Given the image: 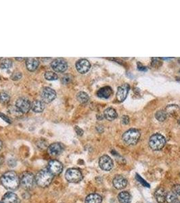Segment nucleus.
<instances>
[{"label":"nucleus","mask_w":180,"mask_h":203,"mask_svg":"<svg viewBox=\"0 0 180 203\" xmlns=\"http://www.w3.org/2000/svg\"><path fill=\"white\" fill-rule=\"evenodd\" d=\"M16 60H25V59L23 58H16Z\"/></svg>","instance_id":"nucleus-42"},{"label":"nucleus","mask_w":180,"mask_h":203,"mask_svg":"<svg viewBox=\"0 0 180 203\" xmlns=\"http://www.w3.org/2000/svg\"><path fill=\"white\" fill-rule=\"evenodd\" d=\"M41 97L45 103H50L56 98V92L51 88L44 87L41 91Z\"/></svg>","instance_id":"nucleus-9"},{"label":"nucleus","mask_w":180,"mask_h":203,"mask_svg":"<svg viewBox=\"0 0 180 203\" xmlns=\"http://www.w3.org/2000/svg\"><path fill=\"white\" fill-rule=\"evenodd\" d=\"M13 65V62L11 59L5 58L0 62V67L3 70H8L12 68Z\"/></svg>","instance_id":"nucleus-25"},{"label":"nucleus","mask_w":180,"mask_h":203,"mask_svg":"<svg viewBox=\"0 0 180 203\" xmlns=\"http://www.w3.org/2000/svg\"><path fill=\"white\" fill-rule=\"evenodd\" d=\"M74 130H75L76 133L78 135H79V136H81V135H83V131L82 129H81L78 126H75L74 127Z\"/></svg>","instance_id":"nucleus-38"},{"label":"nucleus","mask_w":180,"mask_h":203,"mask_svg":"<svg viewBox=\"0 0 180 203\" xmlns=\"http://www.w3.org/2000/svg\"><path fill=\"white\" fill-rule=\"evenodd\" d=\"M135 178L138 181V182H139L141 185H142L143 186H144V187H146V188H150V185H149L148 183H147L143 178H141L139 174H136Z\"/></svg>","instance_id":"nucleus-32"},{"label":"nucleus","mask_w":180,"mask_h":203,"mask_svg":"<svg viewBox=\"0 0 180 203\" xmlns=\"http://www.w3.org/2000/svg\"><path fill=\"white\" fill-rule=\"evenodd\" d=\"M166 144V139L163 135L160 133L153 134L149 139V146L153 150L163 149Z\"/></svg>","instance_id":"nucleus-5"},{"label":"nucleus","mask_w":180,"mask_h":203,"mask_svg":"<svg viewBox=\"0 0 180 203\" xmlns=\"http://www.w3.org/2000/svg\"><path fill=\"white\" fill-rule=\"evenodd\" d=\"M178 124H179V125L180 126V117L179 118V119H178Z\"/></svg>","instance_id":"nucleus-44"},{"label":"nucleus","mask_w":180,"mask_h":203,"mask_svg":"<svg viewBox=\"0 0 180 203\" xmlns=\"http://www.w3.org/2000/svg\"><path fill=\"white\" fill-rule=\"evenodd\" d=\"M77 99L80 103H81V104H85V103H87L89 101L90 97H89L88 94L85 93V92H80L77 94Z\"/></svg>","instance_id":"nucleus-27"},{"label":"nucleus","mask_w":180,"mask_h":203,"mask_svg":"<svg viewBox=\"0 0 180 203\" xmlns=\"http://www.w3.org/2000/svg\"><path fill=\"white\" fill-rule=\"evenodd\" d=\"M155 117L158 121H160V122H163V121L166 120L167 117V112H165V110H161L156 112Z\"/></svg>","instance_id":"nucleus-28"},{"label":"nucleus","mask_w":180,"mask_h":203,"mask_svg":"<svg viewBox=\"0 0 180 203\" xmlns=\"http://www.w3.org/2000/svg\"><path fill=\"white\" fill-rule=\"evenodd\" d=\"M166 201L168 203H178L177 195L173 191L169 192L166 194Z\"/></svg>","instance_id":"nucleus-26"},{"label":"nucleus","mask_w":180,"mask_h":203,"mask_svg":"<svg viewBox=\"0 0 180 203\" xmlns=\"http://www.w3.org/2000/svg\"><path fill=\"white\" fill-rule=\"evenodd\" d=\"M48 169L53 175H58L62 171V164L57 160H51L49 161Z\"/></svg>","instance_id":"nucleus-12"},{"label":"nucleus","mask_w":180,"mask_h":203,"mask_svg":"<svg viewBox=\"0 0 180 203\" xmlns=\"http://www.w3.org/2000/svg\"><path fill=\"white\" fill-rule=\"evenodd\" d=\"M1 148H2V142H1V141L0 140V150H1Z\"/></svg>","instance_id":"nucleus-43"},{"label":"nucleus","mask_w":180,"mask_h":203,"mask_svg":"<svg viewBox=\"0 0 180 203\" xmlns=\"http://www.w3.org/2000/svg\"><path fill=\"white\" fill-rule=\"evenodd\" d=\"M10 97L8 94L5 92H1L0 93V102L3 104H7L10 102Z\"/></svg>","instance_id":"nucleus-30"},{"label":"nucleus","mask_w":180,"mask_h":203,"mask_svg":"<svg viewBox=\"0 0 180 203\" xmlns=\"http://www.w3.org/2000/svg\"><path fill=\"white\" fill-rule=\"evenodd\" d=\"M25 64H26L27 69L31 72H33L37 69L39 65V62L37 58H29L26 59Z\"/></svg>","instance_id":"nucleus-17"},{"label":"nucleus","mask_w":180,"mask_h":203,"mask_svg":"<svg viewBox=\"0 0 180 203\" xmlns=\"http://www.w3.org/2000/svg\"><path fill=\"white\" fill-rule=\"evenodd\" d=\"M130 122V118L127 115H123L121 118V123L123 125H127Z\"/></svg>","instance_id":"nucleus-36"},{"label":"nucleus","mask_w":180,"mask_h":203,"mask_svg":"<svg viewBox=\"0 0 180 203\" xmlns=\"http://www.w3.org/2000/svg\"><path fill=\"white\" fill-rule=\"evenodd\" d=\"M141 136V133L137 129H130L123 135V141L127 146L137 144Z\"/></svg>","instance_id":"nucleus-3"},{"label":"nucleus","mask_w":180,"mask_h":203,"mask_svg":"<svg viewBox=\"0 0 180 203\" xmlns=\"http://www.w3.org/2000/svg\"><path fill=\"white\" fill-rule=\"evenodd\" d=\"M96 129H97V131L99 132V133H102L104 131V127L102 125L98 126L97 127H96Z\"/></svg>","instance_id":"nucleus-39"},{"label":"nucleus","mask_w":180,"mask_h":203,"mask_svg":"<svg viewBox=\"0 0 180 203\" xmlns=\"http://www.w3.org/2000/svg\"><path fill=\"white\" fill-rule=\"evenodd\" d=\"M118 200L119 203H130L132 201V196L128 192L123 191L118 195Z\"/></svg>","instance_id":"nucleus-24"},{"label":"nucleus","mask_w":180,"mask_h":203,"mask_svg":"<svg viewBox=\"0 0 180 203\" xmlns=\"http://www.w3.org/2000/svg\"><path fill=\"white\" fill-rule=\"evenodd\" d=\"M166 192L163 188H159L155 191L154 196L158 203H165L166 201Z\"/></svg>","instance_id":"nucleus-20"},{"label":"nucleus","mask_w":180,"mask_h":203,"mask_svg":"<svg viewBox=\"0 0 180 203\" xmlns=\"http://www.w3.org/2000/svg\"><path fill=\"white\" fill-rule=\"evenodd\" d=\"M138 69L139 70H142V71H146L147 70V68L143 66H138Z\"/></svg>","instance_id":"nucleus-40"},{"label":"nucleus","mask_w":180,"mask_h":203,"mask_svg":"<svg viewBox=\"0 0 180 203\" xmlns=\"http://www.w3.org/2000/svg\"><path fill=\"white\" fill-rule=\"evenodd\" d=\"M172 191L175 194L180 195V184H176L175 186H173V187L172 188Z\"/></svg>","instance_id":"nucleus-35"},{"label":"nucleus","mask_w":180,"mask_h":203,"mask_svg":"<svg viewBox=\"0 0 180 203\" xmlns=\"http://www.w3.org/2000/svg\"><path fill=\"white\" fill-rule=\"evenodd\" d=\"M0 117H1L3 121H5V122H7L8 123H12V121H11L10 118L7 117L6 115H5L4 114L1 113V112H0Z\"/></svg>","instance_id":"nucleus-37"},{"label":"nucleus","mask_w":180,"mask_h":203,"mask_svg":"<svg viewBox=\"0 0 180 203\" xmlns=\"http://www.w3.org/2000/svg\"><path fill=\"white\" fill-rule=\"evenodd\" d=\"M127 185V180L122 175H117L113 179V186L117 190H122Z\"/></svg>","instance_id":"nucleus-15"},{"label":"nucleus","mask_w":180,"mask_h":203,"mask_svg":"<svg viewBox=\"0 0 180 203\" xmlns=\"http://www.w3.org/2000/svg\"><path fill=\"white\" fill-rule=\"evenodd\" d=\"M72 80V76L69 75V74H66V75H65L64 76H63V77H62L61 81L62 84L68 85L71 82Z\"/></svg>","instance_id":"nucleus-31"},{"label":"nucleus","mask_w":180,"mask_h":203,"mask_svg":"<svg viewBox=\"0 0 180 203\" xmlns=\"http://www.w3.org/2000/svg\"><path fill=\"white\" fill-rule=\"evenodd\" d=\"M136 203H143V202H136Z\"/></svg>","instance_id":"nucleus-45"},{"label":"nucleus","mask_w":180,"mask_h":203,"mask_svg":"<svg viewBox=\"0 0 180 203\" xmlns=\"http://www.w3.org/2000/svg\"><path fill=\"white\" fill-rule=\"evenodd\" d=\"M45 108V103L42 100H34L31 103V110L35 112H37V113H40V112H42L43 110H44Z\"/></svg>","instance_id":"nucleus-18"},{"label":"nucleus","mask_w":180,"mask_h":203,"mask_svg":"<svg viewBox=\"0 0 180 203\" xmlns=\"http://www.w3.org/2000/svg\"><path fill=\"white\" fill-rule=\"evenodd\" d=\"M165 110L167 112V115H170L173 117H179L180 115V108L177 105L175 104L168 105Z\"/></svg>","instance_id":"nucleus-19"},{"label":"nucleus","mask_w":180,"mask_h":203,"mask_svg":"<svg viewBox=\"0 0 180 203\" xmlns=\"http://www.w3.org/2000/svg\"><path fill=\"white\" fill-rule=\"evenodd\" d=\"M0 203H3V202H0Z\"/></svg>","instance_id":"nucleus-46"},{"label":"nucleus","mask_w":180,"mask_h":203,"mask_svg":"<svg viewBox=\"0 0 180 203\" xmlns=\"http://www.w3.org/2000/svg\"><path fill=\"white\" fill-rule=\"evenodd\" d=\"M162 64V62L161 61L160 58H153L152 59V66L154 67H159Z\"/></svg>","instance_id":"nucleus-33"},{"label":"nucleus","mask_w":180,"mask_h":203,"mask_svg":"<svg viewBox=\"0 0 180 203\" xmlns=\"http://www.w3.org/2000/svg\"><path fill=\"white\" fill-rule=\"evenodd\" d=\"M178 203H180V202H178Z\"/></svg>","instance_id":"nucleus-47"},{"label":"nucleus","mask_w":180,"mask_h":203,"mask_svg":"<svg viewBox=\"0 0 180 203\" xmlns=\"http://www.w3.org/2000/svg\"><path fill=\"white\" fill-rule=\"evenodd\" d=\"M51 67L56 72H64L68 68V63L65 59L58 58L54 59L51 63Z\"/></svg>","instance_id":"nucleus-8"},{"label":"nucleus","mask_w":180,"mask_h":203,"mask_svg":"<svg viewBox=\"0 0 180 203\" xmlns=\"http://www.w3.org/2000/svg\"><path fill=\"white\" fill-rule=\"evenodd\" d=\"M76 68L81 74L87 73L91 68V64L88 60L80 59L76 62Z\"/></svg>","instance_id":"nucleus-13"},{"label":"nucleus","mask_w":180,"mask_h":203,"mask_svg":"<svg viewBox=\"0 0 180 203\" xmlns=\"http://www.w3.org/2000/svg\"><path fill=\"white\" fill-rule=\"evenodd\" d=\"M66 179L70 183H78L83 179V175L81 171L77 169H69L65 173Z\"/></svg>","instance_id":"nucleus-6"},{"label":"nucleus","mask_w":180,"mask_h":203,"mask_svg":"<svg viewBox=\"0 0 180 203\" xmlns=\"http://www.w3.org/2000/svg\"><path fill=\"white\" fill-rule=\"evenodd\" d=\"M36 184L35 177L30 172H24L20 177V185L23 189L31 190L33 189Z\"/></svg>","instance_id":"nucleus-4"},{"label":"nucleus","mask_w":180,"mask_h":203,"mask_svg":"<svg viewBox=\"0 0 180 203\" xmlns=\"http://www.w3.org/2000/svg\"><path fill=\"white\" fill-rule=\"evenodd\" d=\"M64 146L62 143L56 142L50 144L48 148V153L51 157H58L62 153Z\"/></svg>","instance_id":"nucleus-10"},{"label":"nucleus","mask_w":180,"mask_h":203,"mask_svg":"<svg viewBox=\"0 0 180 203\" xmlns=\"http://www.w3.org/2000/svg\"><path fill=\"white\" fill-rule=\"evenodd\" d=\"M1 183L5 189L10 191L17 190L20 186V178L14 171H10L3 174Z\"/></svg>","instance_id":"nucleus-1"},{"label":"nucleus","mask_w":180,"mask_h":203,"mask_svg":"<svg viewBox=\"0 0 180 203\" xmlns=\"http://www.w3.org/2000/svg\"><path fill=\"white\" fill-rule=\"evenodd\" d=\"M3 203H20L21 200L16 194L13 192H7L3 196Z\"/></svg>","instance_id":"nucleus-16"},{"label":"nucleus","mask_w":180,"mask_h":203,"mask_svg":"<svg viewBox=\"0 0 180 203\" xmlns=\"http://www.w3.org/2000/svg\"><path fill=\"white\" fill-rule=\"evenodd\" d=\"M104 116L108 121H113L117 117V112L112 108H108L104 112Z\"/></svg>","instance_id":"nucleus-22"},{"label":"nucleus","mask_w":180,"mask_h":203,"mask_svg":"<svg viewBox=\"0 0 180 203\" xmlns=\"http://www.w3.org/2000/svg\"><path fill=\"white\" fill-rule=\"evenodd\" d=\"M15 106L18 111L22 113H27L31 109V103L29 100L27 98L21 97L16 100Z\"/></svg>","instance_id":"nucleus-7"},{"label":"nucleus","mask_w":180,"mask_h":203,"mask_svg":"<svg viewBox=\"0 0 180 203\" xmlns=\"http://www.w3.org/2000/svg\"><path fill=\"white\" fill-rule=\"evenodd\" d=\"M3 157H1V156H0V166L3 164Z\"/></svg>","instance_id":"nucleus-41"},{"label":"nucleus","mask_w":180,"mask_h":203,"mask_svg":"<svg viewBox=\"0 0 180 203\" xmlns=\"http://www.w3.org/2000/svg\"><path fill=\"white\" fill-rule=\"evenodd\" d=\"M112 90L111 88H110V87L108 86H106L100 89V90H98L97 95L100 98L107 99L112 95Z\"/></svg>","instance_id":"nucleus-21"},{"label":"nucleus","mask_w":180,"mask_h":203,"mask_svg":"<svg viewBox=\"0 0 180 203\" xmlns=\"http://www.w3.org/2000/svg\"><path fill=\"white\" fill-rule=\"evenodd\" d=\"M22 78V73L20 72H15L11 76V79L13 81H19Z\"/></svg>","instance_id":"nucleus-34"},{"label":"nucleus","mask_w":180,"mask_h":203,"mask_svg":"<svg viewBox=\"0 0 180 203\" xmlns=\"http://www.w3.org/2000/svg\"><path fill=\"white\" fill-rule=\"evenodd\" d=\"M44 77L48 81H56L58 79L57 74L52 71H47L45 72Z\"/></svg>","instance_id":"nucleus-29"},{"label":"nucleus","mask_w":180,"mask_h":203,"mask_svg":"<svg viewBox=\"0 0 180 203\" xmlns=\"http://www.w3.org/2000/svg\"><path fill=\"white\" fill-rule=\"evenodd\" d=\"M130 87L127 83H125L118 88L117 92V99L118 101L121 102L126 99L127 94L130 91Z\"/></svg>","instance_id":"nucleus-14"},{"label":"nucleus","mask_w":180,"mask_h":203,"mask_svg":"<svg viewBox=\"0 0 180 203\" xmlns=\"http://www.w3.org/2000/svg\"><path fill=\"white\" fill-rule=\"evenodd\" d=\"M99 166L104 171H109L113 167V161L108 155H103L99 159Z\"/></svg>","instance_id":"nucleus-11"},{"label":"nucleus","mask_w":180,"mask_h":203,"mask_svg":"<svg viewBox=\"0 0 180 203\" xmlns=\"http://www.w3.org/2000/svg\"><path fill=\"white\" fill-rule=\"evenodd\" d=\"M102 198L101 196L98 194H91L85 198V203H102Z\"/></svg>","instance_id":"nucleus-23"},{"label":"nucleus","mask_w":180,"mask_h":203,"mask_svg":"<svg viewBox=\"0 0 180 203\" xmlns=\"http://www.w3.org/2000/svg\"><path fill=\"white\" fill-rule=\"evenodd\" d=\"M54 179V175L48 169H43L39 171L35 176L36 184L41 188H46L50 186Z\"/></svg>","instance_id":"nucleus-2"}]
</instances>
